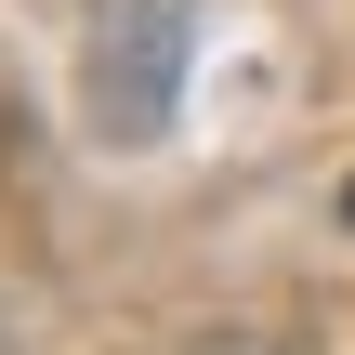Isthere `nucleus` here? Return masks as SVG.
Here are the masks:
<instances>
[{
	"instance_id": "2",
	"label": "nucleus",
	"mask_w": 355,
	"mask_h": 355,
	"mask_svg": "<svg viewBox=\"0 0 355 355\" xmlns=\"http://www.w3.org/2000/svg\"><path fill=\"white\" fill-rule=\"evenodd\" d=\"M0 355H13V329H0Z\"/></svg>"
},
{
	"instance_id": "1",
	"label": "nucleus",
	"mask_w": 355,
	"mask_h": 355,
	"mask_svg": "<svg viewBox=\"0 0 355 355\" xmlns=\"http://www.w3.org/2000/svg\"><path fill=\"white\" fill-rule=\"evenodd\" d=\"M171 79H184V0H105L92 13V119L119 145H145L171 119Z\"/></svg>"
},
{
	"instance_id": "3",
	"label": "nucleus",
	"mask_w": 355,
	"mask_h": 355,
	"mask_svg": "<svg viewBox=\"0 0 355 355\" xmlns=\"http://www.w3.org/2000/svg\"><path fill=\"white\" fill-rule=\"evenodd\" d=\"M343 211H355V198H343Z\"/></svg>"
}]
</instances>
